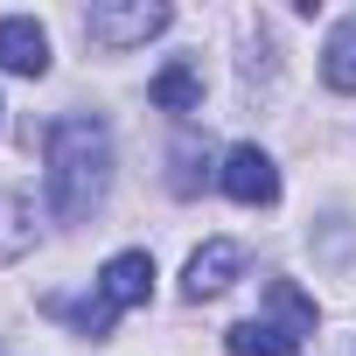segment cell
I'll use <instances>...</instances> for the list:
<instances>
[{"instance_id": "obj_2", "label": "cell", "mask_w": 356, "mask_h": 356, "mask_svg": "<svg viewBox=\"0 0 356 356\" xmlns=\"http://www.w3.org/2000/svg\"><path fill=\"white\" fill-rule=\"evenodd\" d=\"M168 22H175V15L161 8V0H133V8H91V15H84V35L105 42V49H133V42L161 35Z\"/></svg>"}, {"instance_id": "obj_6", "label": "cell", "mask_w": 356, "mask_h": 356, "mask_svg": "<svg viewBox=\"0 0 356 356\" xmlns=\"http://www.w3.org/2000/svg\"><path fill=\"white\" fill-rule=\"evenodd\" d=\"M0 70H15V77H42V70H49V35H42V22H29V15H8V22H0Z\"/></svg>"}, {"instance_id": "obj_7", "label": "cell", "mask_w": 356, "mask_h": 356, "mask_svg": "<svg viewBox=\"0 0 356 356\" xmlns=\"http://www.w3.org/2000/svg\"><path fill=\"white\" fill-rule=\"evenodd\" d=\"M147 98H154L161 112H203V70H196V63H168V70H154Z\"/></svg>"}, {"instance_id": "obj_11", "label": "cell", "mask_w": 356, "mask_h": 356, "mask_svg": "<svg viewBox=\"0 0 356 356\" xmlns=\"http://www.w3.org/2000/svg\"><path fill=\"white\" fill-rule=\"evenodd\" d=\"M203 182H210V147L182 140V147H175V175H168V189H175V196H196Z\"/></svg>"}, {"instance_id": "obj_1", "label": "cell", "mask_w": 356, "mask_h": 356, "mask_svg": "<svg viewBox=\"0 0 356 356\" xmlns=\"http://www.w3.org/2000/svg\"><path fill=\"white\" fill-rule=\"evenodd\" d=\"M105 189H112V133H105V119H84V112L56 119L49 126V210L63 224H84L105 203Z\"/></svg>"}, {"instance_id": "obj_4", "label": "cell", "mask_w": 356, "mask_h": 356, "mask_svg": "<svg viewBox=\"0 0 356 356\" xmlns=\"http://www.w3.org/2000/svg\"><path fill=\"white\" fill-rule=\"evenodd\" d=\"M238 273H245V245H238V238H210V245L189 259L182 293H189V300H217V293H224Z\"/></svg>"}, {"instance_id": "obj_3", "label": "cell", "mask_w": 356, "mask_h": 356, "mask_svg": "<svg viewBox=\"0 0 356 356\" xmlns=\"http://www.w3.org/2000/svg\"><path fill=\"white\" fill-rule=\"evenodd\" d=\"M217 182H224V196L245 203V210L280 203V168H273V154H259V147H231L224 168H217Z\"/></svg>"}, {"instance_id": "obj_5", "label": "cell", "mask_w": 356, "mask_h": 356, "mask_svg": "<svg viewBox=\"0 0 356 356\" xmlns=\"http://www.w3.org/2000/svg\"><path fill=\"white\" fill-rule=\"evenodd\" d=\"M154 293V259L147 252H119V259H105V273H98V300L119 314V307H140Z\"/></svg>"}, {"instance_id": "obj_8", "label": "cell", "mask_w": 356, "mask_h": 356, "mask_svg": "<svg viewBox=\"0 0 356 356\" xmlns=\"http://www.w3.org/2000/svg\"><path fill=\"white\" fill-rule=\"evenodd\" d=\"M321 77H328V91H356V15L335 22V35L321 49Z\"/></svg>"}, {"instance_id": "obj_10", "label": "cell", "mask_w": 356, "mask_h": 356, "mask_svg": "<svg viewBox=\"0 0 356 356\" xmlns=\"http://www.w3.org/2000/svg\"><path fill=\"white\" fill-rule=\"evenodd\" d=\"M266 307L286 321V335H293V342H300V335H314V300H307L293 280H273V286H266Z\"/></svg>"}, {"instance_id": "obj_9", "label": "cell", "mask_w": 356, "mask_h": 356, "mask_svg": "<svg viewBox=\"0 0 356 356\" xmlns=\"http://www.w3.org/2000/svg\"><path fill=\"white\" fill-rule=\"evenodd\" d=\"M224 349H231V356H300V342L280 335V328H266V321H238V328L224 335Z\"/></svg>"}]
</instances>
